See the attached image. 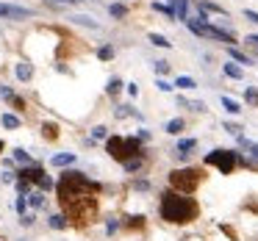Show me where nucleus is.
<instances>
[{
	"label": "nucleus",
	"mask_w": 258,
	"mask_h": 241,
	"mask_svg": "<svg viewBox=\"0 0 258 241\" xmlns=\"http://www.w3.org/2000/svg\"><path fill=\"white\" fill-rule=\"evenodd\" d=\"M25 205H28L25 197H20V200H17V213H20V216H25Z\"/></svg>",
	"instance_id": "f704fd0d"
},
{
	"label": "nucleus",
	"mask_w": 258,
	"mask_h": 241,
	"mask_svg": "<svg viewBox=\"0 0 258 241\" xmlns=\"http://www.w3.org/2000/svg\"><path fill=\"white\" fill-rule=\"evenodd\" d=\"M106 150L111 152V158H117V161H131V158H139L142 152V144L139 139H119V136H111V139L106 141Z\"/></svg>",
	"instance_id": "20e7f679"
},
{
	"label": "nucleus",
	"mask_w": 258,
	"mask_h": 241,
	"mask_svg": "<svg viewBox=\"0 0 258 241\" xmlns=\"http://www.w3.org/2000/svg\"><path fill=\"white\" fill-rule=\"evenodd\" d=\"M3 125H6V128H20V119L12 117V114H3Z\"/></svg>",
	"instance_id": "412c9836"
},
{
	"label": "nucleus",
	"mask_w": 258,
	"mask_h": 241,
	"mask_svg": "<svg viewBox=\"0 0 258 241\" xmlns=\"http://www.w3.org/2000/svg\"><path fill=\"white\" fill-rule=\"evenodd\" d=\"M14 158H17L20 164H31V155L25 150H14Z\"/></svg>",
	"instance_id": "393cba45"
},
{
	"label": "nucleus",
	"mask_w": 258,
	"mask_h": 241,
	"mask_svg": "<svg viewBox=\"0 0 258 241\" xmlns=\"http://www.w3.org/2000/svg\"><path fill=\"white\" fill-rule=\"evenodd\" d=\"M31 75H34V69H31V64H25V61H23V64H17V78H20V81H28Z\"/></svg>",
	"instance_id": "9b49d317"
},
{
	"label": "nucleus",
	"mask_w": 258,
	"mask_h": 241,
	"mask_svg": "<svg viewBox=\"0 0 258 241\" xmlns=\"http://www.w3.org/2000/svg\"><path fill=\"white\" fill-rule=\"evenodd\" d=\"M175 86H178V89H195V81L186 78V75H180V78L175 81Z\"/></svg>",
	"instance_id": "dca6fc26"
},
{
	"label": "nucleus",
	"mask_w": 258,
	"mask_h": 241,
	"mask_svg": "<svg viewBox=\"0 0 258 241\" xmlns=\"http://www.w3.org/2000/svg\"><path fill=\"white\" fill-rule=\"evenodd\" d=\"M206 164L217 167L222 175H230V172H233V167H236V152H230V150H214V152H208V155H206Z\"/></svg>",
	"instance_id": "423d86ee"
},
{
	"label": "nucleus",
	"mask_w": 258,
	"mask_h": 241,
	"mask_svg": "<svg viewBox=\"0 0 258 241\" xmlns=\"http://www.w3.org/2000/svg\"><path fill=\"white\" fill-rule=\"evenodd\" d=\"M53 3H67V6H78L81 0H53Z\"/></svg>",
	"instance_id": "37998d69"
},
{
	"label": "nucleus",
	"mask_w": 258,
	"mask_h": 241,
	"mask_svg": "<svg viewBox=\"0 0 258 241\" xmlns=\"http://www.w3.org/2000/svg\"><path fill=\"white\" fill-rule=\"evenodd\" d=\"M92 136H95V139H106V128H103V125H97V128L92 130Z\"/></svg>",
	"instance_id": "72a5a7b5"
},
{
	"label": "nucleus",
	"mask_w": 258,
	"mask_h": 241,
	"mask_svg": "<svg viewBox=\"0 0 258 241\" xmlns=\"http://www.w3.org/2000/svg\"><path fill=\"white\" fill-rule=\"evenodd\" d=\"M189 150H195V139H183V141H178V152H186V155H189Z\"/></svg>",
	"instance_id": "a211bd4d"
},
{
	"label": "nucleus",
	"mask_w": 258,
	"mask_h": 241,
	"mask_svg": "<svg viewBox=\"0 0 258 241\" xmlns=\"http://www.w3.org/2000/svg\"><path fill=\"white\" fill-rule=\"evenodd\" d=\"M0 95H3V97H6V100H12V89H9V86H0Z\"/></svg>",
	"instance_id": "4c0bfd02"
},
{
	"label": "nucleus",
	"mask_w": 258,
	"mask_h": 241,
	"mask_svg": "<svg viewBox=\"0 0 258 241\" xmlns=\"http://www.w3.org/2000/svg\"><path fill=\"white\" fill-rule=\"evenodd\" d=\"M150 42H153V45H158V47H169V42L164 39L161 34H150Z\"/></svg>",
	"instance_id": "4be33fe9"
},
{
	"label": "nucleus",
	"mask_w": 258,
	"mask_h": 241,
	"mask_svg": "<svg viewBox=\"0 0 258 241\" xmlns=\"http://www.w3.org/2000/svg\"><path fill=\"white\" fill-rule=\"evenodd\" d=\"M156 72H158V75L169 72V64H167V61H156Z\"/></svg>",
	"instance_id": "2f4dec72"
},
{
	"label": "nucleus",
	"mask_w": 258,
	"mask_h": 241,
	"mask_svg": "<svg viewBox=\"0 0 258 241\" xmlns=\"http://www.w3.org/2000/svg\"><path fill=\"white\" fill-rule=\"evenodd\" d=\"M73 161H75L73 152H61V155L53 158V164H56V167H67V164H73Z\"/></svg>",
	"instance_id": "f8f14e48"
},
{
	"label": "nucleus",
	"mask_w": 258,
	"mask_h": 241,
	"mask_svg": "<svg viewBox=\"0 0 258 241\" xmlns=\"http://www.w3.org/2000/svg\"><path fill=\"white\" fill-rule=\"evenodd\" d=\"M56 189H58V200H64V197L84 194V191H95V194H97V191H100V186L92 183L84 172H64Z\"/></svg>",
	"instance_id": "7ed1b4c3"
},
{
	"label": "nucleus",
	"mask_w": 258,
	"mask_h": 241,
	"mask_svg": "<svg viewBox=\"0 0 258 241\" xmlns=\"http://www.w3.org/2000/svg\"><path fill=\"white\" fill-rule=\"evenodd\" d=\"M189 28L195 31V34H200V36H214V39H222V42H233V36H230L228 31L211 28V25H203V23H197V20H189Z\"/></svg>",
	"instance_id": "0eeeda50"
},
{
	"label": "nucleus",
	"mask_w": 258,
	"mask_h": 241,
	"mask_svg": "<svg viewBox=\"0 0 258 241\" xmlns=\"http://www.w3.org/2000/svg\"><path fill=\"white\" fill-rule=\"evenodd\" d=\"M222 106H225V111L228 114H239L241 108H239V103L236 100H230V97H222Z\"/></svg>",
	"instance_id": "ddd939ff"
},
{
	"label": "nucleus",
	"mask_w": 258,
	"mask_h": 241,
	"mask_svg": "<svg viewBox=\"0 0 258 241\" xmlns=\"http://www.w3.org/2000/svg\"><path fill=\"white\" fill-rule=\"evenodd\" d=\"M225 130H228V133H233V136H241V133H239V130H241L239 125H225Z\"/></svg>",
	"instance_id": "c9c22d12"
},
{
	"label": "nucleus",
	"mask_w": 258,
	"mask_h": 241,
	"mask_svg": "<svg viewBox=\"0 0 258 241\" xmlns=\"http://www.w3.org/2000/svg\"><path fill=\"white\" fill-rule=\"evenodd\" d=\"M39 189H45V191H47V189H53V180H50V178H45V180L39 183Z\"/></svg>",
	"instance_id": "ea45409f"
},
{
	"label": "nucleus",
	"mask_w": 258,
	"mask_h": 241,
	"mask_svg": "<svg viewBox=\"0 0 258 241\" xmlns=\"http://www.w3.org/2000/svg\"><path fill=\"white\" fill-rule=\"evenodd\" d=\"M175 3V14H178L180 20H186V6H189V3H186V0H172Z\"/></svg>",
	"instance_id": "2eb2a0df"
},
{
	"label": "nucleus",
	"mask_w": 258,
	"mask_h": 241,
	"mask_svg": "<svg viewBox=\"0 0 258 241\" xmlns=\"http://www.w3.org/2000/svg\"><path fill=\"white\" fill-rule=\"evenodd\" d=\"M142 167V158H131V161H125V169L128 172H134V169H139Z\"/></svg>",
	"instance_id": "a878e982"
},
{
	"label": "nucleus",
	"mask_w": 258,
	"mask_h": 241,
	"mask_svg": "<svg viewBox=\"0 0 258 241\" xmlns=\"http://www.w3.org/2000/svg\"><path fill=\"white\" fill-rule=\"evenodd\" d=\"M28 202L34 208H42V205H45V194H28Z\"/></svg>",
	"instance_id": "aec40b11"
},
{
	"label": "nucleus",
	"mask_w": 258,
	"mask_h": 241,
	"mask_svg": "<svg viewBox=\"0 0 258 241\" xmlns=\"http://www.w3.org/2000/svg\"><path fill=\"white\" fill-rule=\"evenodd\" d=\"M42 133H45V139H50V141L58 136V133H56V125H45V128H42Z\"/></svg>",
	"instance_id": "b1692460"
},
{
	"label": "nucleus",
	"mask_w": 258,
	"mask_h": 241,
	"mask_svg": "<svg viewBox=\"0 0 258 241\" xmlns=\"http://www.w3.org/2000/svg\"><path fill=\"white\" fill-rule=\"evenodd\" d=\"M197 211H200V208H197V202L191 200V197H180V194H175V191L161 194V216L167 219V222L186 224L197 216Z\"/></svg>",
	"instance_id": "f257e3e1"
},
{
	"label": "nucleus",
	"mask_w": 258,
	"mask_h": 241,
	"mask_svg": "<svg viewBox=\"0 0 258 241\" xmlns=\"http://www.w3.org/2000/svg\"><path fill=\"white\" fill-rule=\"evenodd\" d=\"M128 227H142V216H128Z\"/></svg>",
	"instance_id": "473e14b6"
},
{
	"label": "nucleus",
	"mask_w": 258,
	"mask_h": 241,
	"mask_svg": "<svg viewBox=\"0 0 258 241\" xmlns=\"http://www.w3.org/2000/svg\"><path fill=\"white\" fill-rule=\"evenodd\" d=\"M225 75H228V78H241L244 72H241V69L236 67V64H225Z\"/></svg>",
	"instance_id": "f3484780"
},
{
	"label": "nucleus",
	"mask_w": 258,
	"mask_h": 241,
	"mask_svg": "<svg viewBox=\"0 0 258 241\" xmlns=\"http://www.w3.org/2000/svg\"><path fill=\"white\" fill-rule=\"evenodd\" d=\"M230 56H233L236 61H241V64H250V58H247L244 53H239V50H230Z\"/></svg>",
	"instance_id": "7c9ffc66"
},
{
	"label": "nucleus",
	"mask_w": 258,
	"mask_h": 241,
	"mask_svg": "<svg viewBox=\"0 0 258 241\" xmlns=\"http://www.w3.org/2000/svg\"><path fill=\"white\" fill-rule=\"evenodd\" d=\"M61 208L67 211V216L73 219L75 224H84V222H92V216L97 213V197H95V191H84V194L64 197Z\"/></svg>",
	"instance_id": "f03ea898"
},
{
	"label": "nucleus",
	"mask_w": 258,
	"mask_h": 241,
	"mask_svg": "<svg viewBox=\"0 0 258 241\" xmlns=\"http://www.w3.org/2000/svg\"><path fill=\"white\" fill-rule=\"evenodd\" d=\"M239 144L244 147V150H247V152H250V155L258 161V144H255V141H250V139H244V136H239Z\"/></svg>",
	"instance_id": "9d476101"
},
{
	"label": "nucleus",
	"mask_w": 258,
	"mask_h": 241,
	"mask_svg": "<svg viewBox=\"0 0 258 241\" xmlns=\"http://www.w3.org/2000/svg\"><path fill=\"white\" fill-rule=\"evenodd\" d=\"M0 152H3V141H0Z\"/></svg>",
	"instance_id": "c03bdc74"
},
{
	"label": "nucleus",
	"mask_w": 258,
	"mask_h": 241,
	"mask_svg": "<svg viewBox=\"0 0 258 241\" xmlns=\"http://www.w3.org/2000/svg\"><path fill=\"white\" fill-rule=\"evenodd\" d=\"M247 45L255 47V50H258V36H247Z\"/></svg>",
	"instance_id": "79ce46f5"
},
{
	"label": "nucleus",
	"mask_w": 258,
	"mask_h": 241,
	"mask_svg": "<svg viewBox=\"0 0 258 241\" xmlns=\"http://www.w3.org/2000/svg\"><path fill=\"white\" fill-rule=\"evenodd\" d=\"M20 222H23V224H25V227H31V224H34V216H28V213H25V216H23V219H20Z\"/></svg>",
	"instance_id": "a19ab883"
},
{
	"label": "nucleus",
	"mask_w": 258,
	"mask_h": 241,
	"mask_svg": "<svg viewBox=\"0 0 258 241\" xmlns=\"http://www.w3.org/2000/svg\"><path fill=\"white\" fill-rule=\"evenodd\" d=\"M50 227H56V230H64V227H67V219H64L61 213H56V216H50Z\"/></svg>",
	"instance_id": "4468645a"
},
{
	"label": "nucleus",
	"mask_w": 258,
	"mask_h": 241,
	"mask_svg": "<svg viewBox=\"0 0 258 241\" xmlns=\"http://www.w3.org/2000/svg\"><path fill=\"white\" fill-rule=\"evenodd\" d=\"M200 180H203L200 169H175V172H169V183L180 194H191L200 186Z\"/></svg>",
	"instance_id": "39448f33"
},
{
	"label": "nucleus",
	"mask_w": 258,
	"mask_h": 241,
	"mask_svg": "<svg viewBox=\"0 0 258 241\" xmlns=\"http://www.w3.org/2000/svg\"><path fill=\"white\" fill-rule=\"evenodd\" d=\"M3 17H12V20H23V17H31L28 9H20V6H6V3H0V20Z\"/></svg>",
	"instance_id": "6e6552de"
},
{
	"label": "nucleus",
	"mask_w": 258,
	"mask_h": 241,
	"mask_svg": "<svg viewBox=\"0 0 258 241\" xmlns=\"http://www.w3.org/2000/svg\"><path fill=\"white\" fill-rule=\"evenodd\" d=\"M119 86H122V84H119V81H117V78H114V81H111V84H108V86H106V92H108V95H117V92H119Z\"/></svg>",
	"instance_id": "c85d7f7f"
},
{
	"label": "nucleus",
	"mask_w": 258,
	"mask_h": 241,
	"mask_svg": "<svg viewBox=\"0 0 258 241\" xmlns=\"http://www.w3.org/2000/svg\"><path fill=\"white\" fill-rule=\"evenodd\" d=\"M17 191H20V197H28V191H31V186L25 183V180H17Z\"/></svg>",
	"instance_id": "bb28decb"
},
{
	"label": "nucleus",
	"mask_w": 258,
	"mask_h": 241,
	"mask_svg": "<svg viewBox=\"0 0 258 241\" xmlns=\"http://www.w3.org/2000/svg\"><path fill=\"white\" fill-rule=\"evenodd\" d=\"M97 56H100L103 61H108V58L114 56V50H111V47H100V53H97Z\"/></svg>",
	"instance_id": "c756f323"
},
{
	"label": "nucleus",
	"mask_w": 258,
	"mask_h": 241,
	"mask_svg": "<svg viewBox=\"0 0 258 241\" xmlns=\"http://www.w3.org/2000/svg\"><path fill=\"white\" fill-rule=\"evenodd\" d=\"M180 130H183V119H172L167 125V133H180Z\"/></svg>",
	"instance_id": "6ab92c4d"
},
{
	"label": "nucleus",
	"mask_w": 258,
	"mask_h": 241,
	"mask_svg": "<svg viewBox=\"0 0 258 241\" xmlns=\"http://www.w3.org/2000/svg\"><path fill=\"white\" fill-rule=\"evenodd\" d=\"M45 178H47V175L42 172L39 167H28V169H23V172H20V180H25V183H36V186H39Z\"/></svg>",
	"instance_id": "1a4fd4ad"
},
{
	"label": "nucleus",
	"mask_w": 258,
	"mask_h": 241,
	"mask_svg": "<svg viewBox=\"0 0 258 241\" xmlns=\"http://www.w3.org/2000/svg\"><path fill=\"white\" fill-rule=\"evenodd\" d=\"M12 106H14V108H20V111H23V108H25V100H20V97H12Z\"/></svg>",
	"instance_id": "e433bc0d"
},
{
	"label": "nucleus",
	"mask_w": 258,
	"mask_h": 241,
	"mask_svg": "<svg viewBox=\"0 0 258 241\" xmlns=\"http://www.w3.org/2000/svg\"><path fill=\"white\" fill-rule=\"evenodd\" d=\"M108 12H111L114 17H125V14H128V9H125V6H119V3H114V6L108 9Z\"/></svg>",
	"instance_id": "5701e85b"
},
{
	"label": "nucleus",
	"mask_w": 258,
	"mask_h": 241,
	"mask_svg": "<svg viewBox=\"0 0 258 241\" xmlns=\"http://www.w3.org/2000/svg\"><path fill=\"white\" fill-rule=\"evenodd\" d=\"M247 103H252V106H258V89H247Z\"/></svg>",
	"instance_id": "cd10ccee"
},
{
	"label": "nucleus",
	"mask_w": 258,
	"mask_h": 241,
	"mask_svg": "<svg viewBox=\"0 0 258 241\" xmlns=\"http://www.w3.org/2000/svg\"><path fill=\"white\" fill-rule=\"evenodd\" d=\"M156 86H158V89H161V92H172V86H169V84H167V81H158V84H156Z\"/></svg>",
	"instance_id": "58836bf2"
}]
</instances>
